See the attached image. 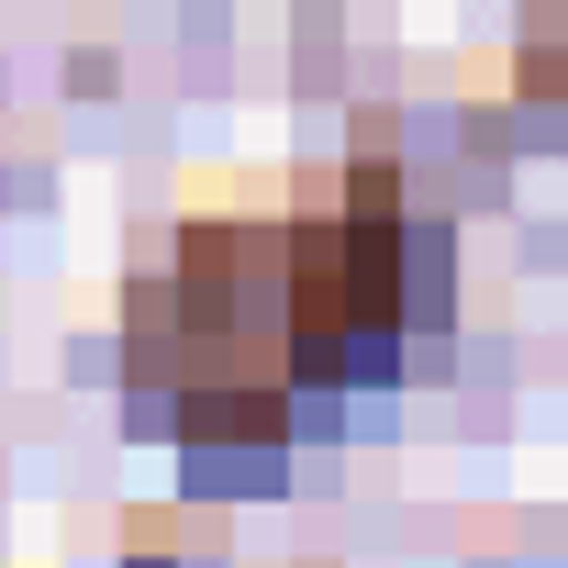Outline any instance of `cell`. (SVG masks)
I'll return each mask as SVG.
<instances>
[{
    "label": "cell",
    "mask_w": 568,
    "mask_h": 568,
    "mask_svg": "<svg viewBox=\"0 0 568 568\" xmlns=\"http://www.w3.org/2000/svg\"><path fill=\"white\" fill-rule=\"evenodd\" d=\"M168 324L145 313L134 368L168 379L190 435H291L302 390L390 379L402 357V212L390 179L324 190L267 223H190L168 256Z\"/></svg>",
    "instance_id": "6da1fadb"
}]
</instances>
